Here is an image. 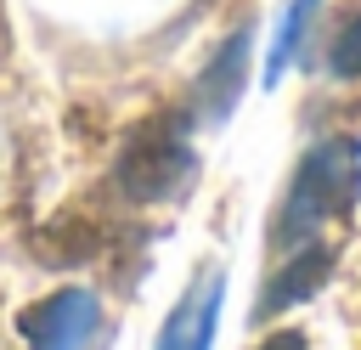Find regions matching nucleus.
I'll use <instances>...</instances> for the list:
<instances>
[{
    "instance_id": "obj_1",
    "label": "nucleus",
    "mask_w": 361,
    "mask_h": 350,
    "mask_svg": "<svg viewBox=\"0 0 361 350\" xmlns=\"http://www.w3.org/2000/svg\"><path fill=\"white\" fill-rule=\"evenodd\" d=\"M355 198H361V147H355V135L316 141L299 158V169H293V181L282 192V209L271 220V248L288 254V248L316 243V231L344 220L355 209Z\"/></svg>"
},
{
    "instance_id": "obj_2",
    "label": "nucleus",
    "mask_w": 361,
    "mask_h": 350,
    "mask_svg": "<svg viewBox=\"0 0 361 350\" xmlns=\"http://www.w3.org/2000/svg\"><path fill=\"white\" fill-rule=\"evenodd\" d=\"M197 175V152H192V113L164 107L152 119H141L113 164V186L124 203H169L192 186Z\"/></svg>"
},
{
    "instance_id": "obj_3",
    "label": "nucleus",
    "mask_w": 361,
    "mask_h": 350,
    "mask_svg": "<svg viewBox=\"0 0 361 350\" xmlns=\"http://www.w3.org/2000/svg\"><path fill=\"white\" fill-rule=\"evenodd\" d=\"M17 333L28 350H96L102 299L90 288H56L17 316Z\"/></svg>"
},
{
    "instance_id": "obj_4",
    "label": "nucleus",
    "mask_w": 361,
    "mask_h": 350,
    "mask_svg": "<svg viewBox=\"0 0 361 350\" xmlns=\"http://www.w3.org/2000/svg\"><path fill=\"white\" fill-rule=\"evenodd\" d=\"M220 305H226V271H197L186 282V294L175 299V310L164 316L158 327V344L152 350H209L214 344V327H220Z\"/></svg>"
},
{
    "instance_id": "obj_5",
    "label": "nucleus",
    "mask_w": 361,
    "mask_h": 350,
    "mask_svg": "<svg viewBox=\"0 0 361 350\" xmlns=\"http://www.w3.org/2000/svg\"><path fill=\"white\" fill-rule=\"evenodd\" d=\"M327 277H333V248L327 243H305V248H288L282 254V265L265 277V294H259V322L265 316H282V310H293V305H305V299H316L322 288H327Z\"/></svg>"
},
{
    "instance_id": "obj_6",
    "label": "nucleus",
    "mask_w": 361,
    "mask_h": 350,
    "mask_svg": "<svg viewBox=\"0 0 361 350\" xmlns=\"http://www.w3.org/2000/svg\"><path fill=\"white\" fill-rule=\"evenodd\" d=\"M248 51H254V34L237 28V34L209 56V68L197 73V113H192V124H220V119H231L237 96L248 90Z\"/></svg>"
},
{
    "instance_id": "obj_7",
    "label": "nucleus",
    "mask_w": 361,
    "mask_h": 350,
    "mask_svg": "<svg viewBox=\"0 0 361 350\" xmlns=\"http://www.w3.org/2000/svg\"><path fill=\"white\" fill-rule=\"evenodd\" d=\"M322 11V0H293L288 6V17H282V28H276V45H271V62H265V79L276 85L282 73H288V62L299 56V45H305V34H310V17Z\"/></svg>"
},
{
    "instance_id": "obj_8",
    "label": "nucleus",
    "mask_w": 361,
    "mask_h": 350,
    "mask_svg": "<svg viewBox=\"0 0 361 350\" xmlns=\"http://www.w3.org/2000/svg\"><path fill=\"white\" fill-rule=\"evenodd\" d=\"M327 68H333L338 79H361V11H350V17H344V28L333 34Z\"/></svg>"
},
{
    "instance_id": "obj_9",
    "label": "nucleus",
    "mask_w": 361,
    "mask_h": 350,
    "mask_svg": "<svg viewBox=\"0 0 361 350\" xmlns=\"http://www.w3.org/2000/svg\"><path fill=\"white\" fill-rule=\"evenodd\" d=\"M259 350H305V333H293V327H282V333H265V339H259Z\"/></svg>"
}]
</instances>
